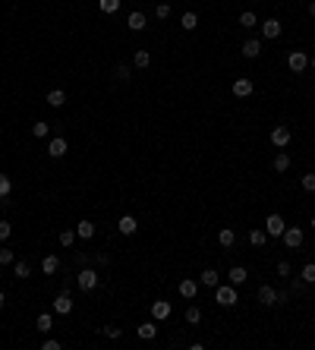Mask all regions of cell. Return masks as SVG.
Listing matches in <instances>:
<instances>
[{
  "label": "cell",
  "mask_w": 315,
  "mask_h": 350,
  "mask_svg": "<svg viewBox=\"0 0 315 350\" xmlns=\"http://www.w3.org/2000/svg\"><path fill=\"white\" fill-rule=\"evenodd\" d=\"M284 231H287L284 218H280V214H268V221H265V233L268 237H280Z\"/></svg>",
  "instance_id": "obj_2"
},
{
  "label": "cell",
  "mask_w": 315,
  "mask_h": 350,
  "mask_svg": "<svg viewBox=\"0 0 315 350\" xmlns=\"http://www.w3.org/2000/svg\"><path fill=\"white\" fill-rule=\"evenodd\" d=\"M299 183H303V190H306V193H315V174H306Z\"/></svg>",
  "instance_id": "obj_38"
},
{
  "label": "cell",
  "mask_w": 315,
  "mask_h": 350,
  "mask_svg": "<svg viewBox=\"0 0 315 350\" xmlns=\"http://www.w3.org/2000/svg\"><path fill=\"white\" fill-rule=\"evenodd\" d=\"M170 303H164V300H158V303H151V319L155 322H164V319H170Z\"/></svg>",
  "instance_id": "obj_8"
},
{
  "label": "cell",
  "mask_w": 315,
  "mask_h": 350,
  "mask_svg": "<svg viewBox=\"0 0 315 350\" xmlns=\"http://www.w3.org/2000/svg\"><path fill=\"white\" fill-rule=\"evenodd\" d=\"M10 233H13V227L6 224V221H0V240H3V243L10 240Z\"/></svg>",
  "instance_id": "obj_41"
},
{
  "label": "cell",
  "mask_w": 315,
  "mask_h": 350,
  "mask_svg": "<svg viewBox=\"0 0 315 350\" xmlns=\"http://www.w3.org/2000/svg\"><path fill=\"white\" fill-rule=\"evenodd\" d=\"M214 303H221V306H233V303H240L237 300V287L233 284H218L214 287Z\"/></svg>",
  "instance_id": "obj_1"
},
{
  "label": "cell",
  "mask_w": 315,
  "mask_h": 350,
  "mask_svg": "<svg viewBox=\"0 0 315 350\" xmlns=\"http://www.w3.org/2000/svg\"><path fill=\"white\" fill-rule=\"evenodd\" d=\"M280 300V293L278 291H274V287H259V303H262V306H274V303H278Z\"/></svg>",
  "instance_id": "obj_9"
},
{
  "label": "cell",
  "mask_w": 315,
  "mask_h": 350,
  "mask_svg": "<svg viewBox=\"0 0 315 350\" xmlns=\"http://www.w3.org/2000/svg\"><path fill=\"white\" fill-rule=\"evenodd\" d=\"M299 278H303L306 284H315V262H306L303 272H299Z\"/></svg>",
  "instance_id": "obj_25"
},
{
  "label": "cell",
  "mask_w": 315,
  "mask_h": 350,
  "mask_svg": "<svg viewBox=\"0 0 315 350\" xmlns=\"http://www.w3.org/2000/svg\"><path fill=\"white\" fill-rule=\"evenodd\" d=\"M10 190H13L10 177H6V174H0V202H6V196H10Z\"/></svg>",
  "instance_id": "obj_29"
},
{
  "label": "cell",
  "mask_w": 315,
  "mask_h": 350,
  "mask_svg": "<svg viewBox=\"0 0 315 350\" xmlns=\"http://www.w3.org/2000/svg\"><path fill=\"white\" fill-rule=\"evenodd\" d=\"M155 16L158 19H167V16H170V3H158L155 6Z\"/></svg>",
  "instance_id": "obj_39"
},
{
  "label": "cell",
  "mask_w": 315,
  "mask_h": 350,
  "mask_svg": "<svg viewBox=\"0 0 315 350\" xmlns=\"http://www.w3.org/2000/svg\"><path fill=\"white\" fill-rule=\"evenodd\" d=\"M278 274L287 278V274H290V262H278Z\"/></svg>",
  "instance_id": "obj_43"
},
{
  "label": "cell",
  "mask_w": 315,
  "mask_h": 350,
  "mask_svg": "<svg viewBox=\"0 0 315 350\" xmlns=\"http://www.w3.org/2000/svg\"><path fill=\"white\" fill-rule=\"evenodd\" d=\"M148 63H151V54L148 51H136V54H132V66H136V70H145Z\"/></svg>",
  "instance_id": "obj_20"
},
{
  "label": "cell",
  "mask_w": 315,
  "mask_h": 350,
  "mask_svg": "<svg viewBox=\"0 0 315 350\" xmlns=\"http://www.w3.org/2000/svg\"><path fill=\"white\" fill-rule=\"evenodd\" d=\"M35 325H38V331H51V325H54V319H51V315H48V312H44V315H38V322H35Z\"/></svg>",
  "instance_id": "obj_34"
},
{
  "label": "cell",
  "mask_w": 315,
  "mask_h": 350,
  "mask_svg": "<svg viewBox=\"0 0 315 350\" xmlns=\"http://www.w3.org/2000/svg\"><path fill=\"white\" fill-rule=\"evenodd\" d=\"M186 322H189V325H199V322H202V309L189 306V309H186Z\"/></svg>",
  "instance_id": "obj_28"
},
{
  "label": "cell",
  "mask_w": 315,
  "mask_h": 350,
  "mask_svg": "<svg viewBox=\"0 0 315 350\" xmlns=\"http://www.w3.org/2000/svg\"><path fill=\"white\" fill-rule=\"evenodd\" d=\"M290 136H293L290 126H274L271 130V142L278 145V149H287V145H290Z\"/></svg>",
  "instance_id": "obj_4"
},
{
  "label": "cell",
  "mask_w": 315,
  "mask_h": 350,
  "mask_svg": "<svg viewBox=\"0 0 315 350\" xmlns=\"http://www.w3.org/2000/svg\"><path fill=\"white\" fill-rule=\"evenodd\" d=\"M117 79H120V82H126V79H130V66H126V63L117 66Z\"/></svg>",
  "instance_id": "obj_42"
},
{
  "label": "cell",
  "mask_w": 315,
  "mask_h": 350,
  "mask_svg": "<svg viewBox=\"0 0 315 350\" xmlns=\"http://www.w3.org/2000/svg\"><path fill=\"white\" fill-rule=\"evenodd\" d=\"M262 35L265 38H278L280 35V22H278V19H265V22H262Z\"/></svg>",
  "instance_id": "obj_16"
},
{
  "label": "cell",
  "mask_w": 315,
  "mask_h": 350,
  "mask_svg": "<svg viewBox=\"0 0 315 350\" xmlns=\"http://www.w3.org/2000/svg\"><path fill=\"white\" fill-rule=\"evenodd\" d=\"M287 167H290V155H287V152H280L278 158H274V171H278V174H284Z\"/></svg>",
  "instance_id": "obj_26"
},
{
  "label": "cell",
  "mask_w": 315,
  "mask_h": 350,
  "mask_svg": "<svg viewBox=\"0 0 315 350\" xmlns=\"http://www.w3.org/2000/svg\"><path fill=\"white\" fill-rule=\"evenodd\" d=\"M126 25H130L132 32H142V29H145V13H139V10H136V13H130Z\"/></svg>",
  "instance_id": "obj_18"
},
{
  "label": "cell",
  "mask_w": 315,
  "mask_h": 350,
  "mask_svg": "<svg viewBox=\"0 0 315 350\" xmlns=\"http://www.w3.org/2000/svg\"><path fill=\"white\" fill-rule=\"evenodd\" d=\"M218 243H221V246H233V243H237V233H233L230 227H224V231L218 233Z\"/></svg>",
  "instance_id": "obj_23"
},
{
  "label": "cell",
  "mask_w": 315,
  "mask_h": 350,
  "mask_svg": "<svg viewBox=\"0 0 315 350\" xmlns=\"http://www.w3.org/2000/svg\"><path fill=\"white\" fill-rule=\"evenodd\" d=\"M76 281H79V287H82V291H95V287H98V272H92V268H82Z\"/></svg>",
  "instance_id": "obj_5"
},
{
  "label": "cell",
  "mask_w": 315,
  "mask_h": 350,
  "mask_svg": "<svg viewBox=\"0 0 315 350\" xmlns=\"http://www.w3.org/2000/svg\"><path fill=\"white\" fill-rule=\"evenodd\" d=\"M196 25H199V16H196V13H183V29L192 32Z\"/></svg>",
  "instance_id": "obj_32"
},
{
  "label": "cell",
  "mask_w": 315,
  "mask_h": 350,
  "mask_svg": "<svg viewBox=\"0 0 315 350\" xmlns=\"http://www.w3.org/2000/svg\"><path fill=\"white\" fill-rule=\"evenodd\" d=\"M252 89H256V85H252V79H246V76L233 79V95H237V98H249Z\"/></svg>",
  "instance_id": "obj_6"
},
{
  "label": "cell",
  "mask_w": 315,
  "mask_h": 350,
  "mask_svg": "<svg viewBox=\"0 0 315 350\" xmlns=\"http://www.w3.org/2000/svg\"><path fill=\"white\" fill-rule=\"evenodd\" d=\"M196 293H199V284H196V281H192V278H183V281H180V297L192 300V297H196Z\"/></svg>",
  "instance_id": "obj_11"
},
{
  "label": "cell",
  "mask_w": 315,
  "mask_h": 350,
  "mask_svg": "<svg viewBox=\"0 0 315 350\" xmlns=\"http://www.w3.org/2000/svg\"><path fill=\"white\" fill-rule=\"evenodd\" d=\"M104 334H107V338H113V341H117V338H123V328H113V325H107V328H104Z\"/></svg>",
  "instance_id": "obj_40"
},
{
  "label": "cell",
  "mask_w": 315,
  "mask_h": 350,
  "mask_svg": "<svg viewBox=\"0 0 315 350\" xmlns=\"http://www.w3.org/2000/svg\"><path fill=\"white\" fill-rule=\"evenodd\" d=\"M287 66H290L293 73H303L306 66H309V54L306 51H293L290 57H287Z\"/></svg>",
  "instance_id": "obj_3"
},
{
  "label": "cell",
  "mask_w": 315,
  "mask_h": 350,
  "mask_svg": "<svg viewBox=\"0 0 315 350\" xmlns=\"http://www.w3.org/2000/svg\"><path fill=\"white\" fill-rule=\"evenodd\" d=\"M48 104H51V107H63V104H66V92H63V89H51V92H48Z\"/></svg>",
  "instance_id": "obj_19"
},
{
  "label": "cell",
  "mask_w": 315,
  "mask_h": 350,
  "mask_svg": "<svg viewBox=\"0 0 315 350\" xmlns=\"http://www.w3.org/2000/svg\"><path fill=\"white\" fill-rule=\"evenodd\" d=\"M309 16H315V0H312V3H309Z\"/></svg>",
  "instance_id": "obj_47"
},
{
  "label": "cell",
  "mask_w": 315,
  "mask_h": 350,
  "mask_svg": "<svg viewBox=\"0 0 315 350\" xmlns=\"http://www.w3.org/2000/svg\"><path fill=\"white\" fill-rule=\"evenodd\" d=\"M57 268H60V259H57V255H44L41 272H44V274H57Z\"/></svg>",
  "instance_id": "obj_21"
},
{
  "label": "cell",
  "mask_w": 315,
  "mask_h": 350,
  "mask_svg": "<svg viewBox=\"0 0 315 350\" xmlns=\"http://www.w3.org/2000/svg\"><path fill=\"white\" fill-rule=\"evenodd\" d=\"M155 334H158V325H155V322H142V325H139V338L151 341Z\"/></svg>",
  "instance_id": "obj_22"
},
{
  "label": "cell",
  "mask_w": 315,
  "mask_h": 350,
  "mask_svg": "<svg viewBox=\"0 0 315 350\" xmlns=\"http://www.w3.org/2000/svg\"><path fill=\"white\" fill-rule=\"evenodd\" d=\"M95 262H98V265H107V262H111V255H107V253H98Z\"/></svg>",
  "instance_id": "obj_45"
},
{
  "label": "cell",
  "mask_w": 315,
  "mask_h": 350,
  "mask_svg": "<svg viewBox=\"0 0 315 350\" xmlns=\"http://www.w3.org/2000/svg\"><path fill=\"white\" fill-rule=\"evenodd\" d=\"M280 237H284V246H290V250H296V246L303 243V231H299V227H287Z\"/></svg>",
  "instance_id": "obj_7"
},
{
  "label": "cell",
  "mask_w": 315,
  "mask_h": 350,
  "mask_svg": "<svg viewBox=\"0 0 315 350\" xmlns=\"http://www.w3.org/2000/svg\"><path fill=\"white\" fill-rule=\"evenodd\" d=\"M54 309H57L60 315H70V312H73V300H70V293H60V297L54 300Z\"/></svg>",
  "instance_id": "obj_13"
},
{
  "label": "cell",
  "mask_w": 315,
  "mask_h": 350,
  "mask_svg": "<svg viewBox=\"0 0 315 350\" xmlns=\"http://www.w3.org/2000/svg\"><path fill=\"white\" fill-rule=\"evenodd\" d=\"M76 237L92 240V237H95V224H92V221H79V224H76Z\"/></svg>",
  "instance_id": "obj_17"
},
{
  "label": "cell",
  "mask_w": 315,
  "mask_h": 350,
  "mask_svg": "<svg viewBox=\"0 0 315 350\" xmlns=\"http://www.w3.org/2000/svg\"><path fill=\"white\" fill-rule=\"evenodd\" d=\"M32 133H35L38 139H44V136H48V133H51V123H44V120H38V123L32 126Z\"/></svg>",
  "instance_id": "obj_33"
},
{
  "label": "cell",
  "mask_w": 315,
  "mask_h": 350,
  "mask_svg": "<svg viewBox=\"0 0 315 350\" xmlns=\"http://www.w3.org/2000/svg\"><path fill=\"white\" fill-rule=\"evenodd\" d=\"M48 155H51V158H63V155H66V139H51V142H48Z\"/></svg>",
  "instance_id": "obj_12"
},
{
  "label": "cell",
  "mask_w": 315,
  "mask_h": 350,
  "mask_svg": "<svg viewBox=\"0 0 315 350\" xmlns=\"http://www.w3.org/2000/svg\"><path fill=\"white\" fill-rule=\"evenodd\" d=\"M256 22H259V19H256V13H243V16H240V25H243V29H252Z\"/></svg>",
  "instance_id": "obj_35"
},
{
  "label": "cell",
  "mask_w": 315,
  "mask_h": 350,
  "mask_svg": "<svg viewBox=\"0 0 315 350\" xmlns=\"http://www.w3.org/2000/svg\"><path fill=\"white\" fill-rule=\"evenodd\" d=\"M44 350H60V341H54V338H48V341H44Z\"/></svg>",
  "instance_id": "obj_44"
},
{
  "label": "cell",
  "mask_w": 315,
  "mask_h": 350,
  "mask_svg": "<svg viewBox=\"0 0 315 350\" xmlns=\"http://www.w3.org/2000/svg\"><path fill=\"white\" fill-rule=\"evenodd\" d=\"M76 240V231H60V246H73Z\"/></svg>",
  "instance_id": "obj_37"
},
{
  "label": "cell",
  "mask_w": 315,
  "mask_h": 350,
  "mask_svg": "<svg viewBox=\"0 0 315 350\" xmlns=\"http://www.w3.org/2000/svg\"><path fill=\"white\" fill-rule=\"evenodd\" d=\"M13 268H16V278H29L32 274V265L25 259H19V262H13Z\"/></svg>",
  "instance_id": "obj_27"
},
{
  "label": "cell",
  "mask_w": 315,
  "mask_h": 350,
  "mask_svg": "<svg viewBox=\"0 0 315 350\" xmlns=\"http://www.w3.org/2000/svg\"><path fill=\"white\" fill-rule=\"evenodd\" d=\"M13 262H16V253H10L3 246V250H0V265H13Z\"/></svg>",
  "instance_id": "obj_36"
},
{
  "label": "cell",
  "mask_w": 315,
  "mask_h": 350,
  "mask_svg": "<svg viewBox=\"0 0 315 350\" xmlns=\"http://www.w3.org/2000/svg\"><path fill=\"white\" fill-rule=\"evenodd\" d=\"M259 54H262V41L259 38H249V41L243 44V57H249V60H256Z\"/></svg>",
  "instance_id": "obj_14"
},
{
  "label": "cell",
  "mask_w": 315,
  "mask_h": 350,
  "mask_svg": "<svg viewBox=\"0 0 315 350\" xmlns=\"http://www.w3.org/2000/svg\"><path fill=\"white\" fill-rule=\"evenodd\" d=\"M117 227H120V233H123V237H132V233L139 231V224H136V218H132V214H123Z\"/></svg>",
  "instance_id": "obj_10"
},
{
  "label": "cell",
  "mask_w": 315,
  "mask_h": 350,
  "mask_svg": "<svg viewBox=\"0 0 315 350\" xmlns=\"http://www.w3.org/2000/svg\"><path fill=\"white\" fill-rule=\"evenodd\" d=\"M98 10H101V13H117L120 10V0H98Z\"/></svg>",
  "instance_id": "obj_30"
},
{
  "label": "cell",
  "mask_w": 315,
  "mask_h": 350,
  "mask_svg": "<svg viewBox=\"0 0 315 350\" xmlns=\"http://www.w3.org/2000/svg\"><path fill=\"white\" fill-rule=\"evenodd\" d=\"M265 240H268L265 231H249V243L252 246H265Z\"/></svg>",
  "instance_id": "obj_31"
},
{
  "label": "cell",
  "mask_w": 315,
  "mask_h": 350,
  "mask_svg": "<svg viewBox=\"0 0 315 350\" xmlns=\"http://www.w3.org/2000/svg\"><path fill=\"white\" fill-rule=\"evenodd\" d=\"M249 281V272H246L243 265H237V268H230V284L233 287H240V284H246Z\"/></svg>",
  "instance_id": "obj_15"
},
{
  "label": "cell",
  "mask_w": 315,
  "mask_h": 350,
  "mask_svg": "<svg viewBox=\"0 0 315 350\" xmlns=\"http://www.w3.org/2000/svg\"><path fill=\"white\" fill-rule=\"evenodd\" d=\"M312 231H315V218H312Z\"/></svg>",
  "instance_id": "obj_48"
},
{
  "label": "cell",
  "mask_w": 315,
  "mask_h": 350,
  "mask_svg": "<svg viewBox=\"0 0 315 350\" xmlns=\"http://www.w3.org/2000/svg\"><path fill=\"white\" fill-rule=\"evenodd\" d=\"M3 303H6V293H3V291H0V309H3Z\"/></svg>",
  "instance_id": "obj_46"
},
{
  "label": "cell",
  "mask_w": 315,
  "mask_h": 350,
  "mask_svg": "<svg viewBox=\"0 0 315 350\" xmlns=\"http://www.w3.org/2000/svg\"><path fill=\"white\" fill-rule=\"evenodd\" d=\"M199 281H202L205 287H218V272H214V268H205V272H202V278H199Z\"/></svg>",
  "instance_id": "obj_24"
},
{
  "label": "cell",
  "mask_w": 315,
  "mask_h": 350,
  "mask_svg": "<svg viewBox=\"0 0 315 350\" xmlns=\"http://www.w3.org/2000/svg\"><path fill=\"white\" fill-rule=\"evenodd\" d=\"M312 66H315V57H312Z\"/></svg>",
  "instance_id": "obj_49"
}]
</instances>
